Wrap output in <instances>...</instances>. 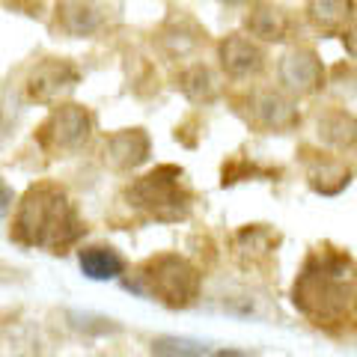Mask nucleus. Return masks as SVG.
<instances>
[{"label":"nucleus","mask_w":357,"mask_h":357,"mask_svg":"<svg viewBox=\"0 0 357 357\" xmlns=\"http://www.w3.org/2000/svg\"><path fill=\"white\" fill-rule=\"evenodd\" d=\"M86 220L66 185L54 178H39L15 199L9 238L24 250H42L63 256L77 250L86 236Z\"/></svg>","instance_id":"nucleus-1"},{"label":"nucleus","mask_w":357,"mask_h":357,"mask_svg":"<svg viewBox=\"0 0 357 357\" xmlns=\"http://www.w3.org/2000/svg\"><path fill=\"white\" fill-rule=\"evenodd\" d=\"M357 265L340 248H316L307 253L292 283V307L319 331H342L351 321Z\"/></svg>","instance_id":"nucleus-2"},{"label":"nucleus","mask_w":357,"mask_h":357,"mask_svg":"<svg viewBox=\"0 0 357 357\" xmlns=\"http://www.w3.org/2000/svg\"><path fill=\"white\" fill-rule=\"evenodd\" d=\"M119 283L122 289L167 310H191L203 298V268L182 253L164 250L134 265Z\"/></svg>","instance_id":"nucleus-3"},{"label":"nucleus","mask_w":357,"mask_h":357,"mask_svg":"<svg viewBox=\"0 0 357 357\" xmlns=\"http://www.w3.org/2000/svg\"><path fill=\"white\" fill-rule=\"evenodd\" d=\"M122 199L131 211H137L155 223H185L194 215L197 194L185 178L178 164H158L152 170L134 176L122 191Z\"/></svg>","instance_id":"nucleus-4"},{"label":"nucleus","mask_w":357,"mask_h":357,"mask_svg":"<svg viewBox=\"0 0 357 357\" xmlns=\"http://www.w3.org/2000/svg\"><path fill=\"white\" fill-rule=\"evenodd\" d=\"M96 114L81 102H60L48 110V116L39 122L36 134V146L48 155V158H72L89 149V143L96 137Z\"/></svg>","instance_id":"nucleus-5"},{"label":"nucleus","mask_w":357,"mask_h":357,"mask_svg":"<svg viewBox=\"0 0 357 357\" xmlns=\"http://www.w3.org/2000/svg\"><path fill=\"white\" fill-rule=\"evenodd\" d=\"M232 105L238 116L259 134H292L304 122L298 98L283 93L280 86H250L232 96Z\"/></svg>","instance_id":"nucleus-6"},{"label":"nucleus","mask_w":357,"mask_h":357,"mask_svg":"<svg viewBox=\"0 0 357 357\" xmlns=\"http://www.w3.org/2000/svg\"><path fill=\"white\" fill-rule=\"evenodd\" d=\"M84 81L81 66L69 57H42L27 69L24 81H21V93L24 102L54 107L60 102H69L72 93Z\"/></svg>","instance_id":"nucleus-7"},{"label":"nucleus","mask_w":357,"mask_h":357,"mask_svg":"<svg viewBox=\"0 0 357 357\" xmlns=\"http://www.w3.org/2000/svg\"><path fill=\"white\" fill-rule=\"evenodd\" d=\"M331 72L312 45H289L277 60V86L292 98H316L328 89Z\"/></svg>","instance_id":"nucleus-8"},{"label":"nucleus","mask_w":357,"mask_h":357,"mask_svg":"<svg viewBox=\"0 0 357 357\" xmlns=\"http://www.w3.org/2000/svg\"><path fill=\"white\" fill-rule=\"evenodd\" d=\"M215 57L220 75L236 84L259 81L268 72V48L244 30H232L227 36H220L215 45Z\"/></svg>","instance_id":"nucleus-9"},{"label":"nucleus","mask_w":357,"mask_h":357,"mask_svg":"<svg viewBox=\"0 0 357 357\" xmlns=\"http://www.w3.org/2000/svg\"><path fill=\"white\" fill-rule=\"evenodd\" d=\"M155 51L170 63H191L197 60V54L208 45V33L197 18L188 13H176L155 30Z\"/></svg>","instance_id":"nucleus-10"},{"label":"nucleus","mask_w":357,"mask_h":357,"mask_svg":"<svg viewBox=\"0 0 357 357\" xmlns=\"http://www.w3.org/2000/svg\"><path fill=\"white\" fill-rule=\"evenodd\" d=\"M110 24V9L102 0H57L51 13V30L63 39H96Z\"/></svg>","instance_id":"nucleus-11"},{"label":"nucleus","mask_w":357,"mask_h":357,"mask_svg":"<svg viewBox=\"0 0 357 357\" xmlns=\"http://www.w3.org/2000/svg\"><path fill=\"white\" fill-rule=\"evenodd\" d=\"M301 167L310 191L319 197H340L354 182V170L345 158L325 146H301Z\"/></svg>","instance_id":"nucleus-12"},{"label":"nucleus","mask_w":357,"mask_h":357,"mask_svg":"<svg viewBox=\"0 0 357 357\" xmlns=\"http://www.w3.org/2000/svg\"><path fill=\"white\" fill-rule=\"evenodd\" d=\"M152 158V134L140 126L116 128L102 140V164L110 173L128 176L146 167Z\"/></svg>","instance_id":"nucleus-13"},{"label":"nucleus","mask_w":357,"mask_h":357,"mask_svg":"<svg viewBox=\"0 0 357 357\" xmlns=\"http://www.w3.org/2000/svg\"><path fill=\"white\" fill-rule=\"evenodd\" d=\"M277 248H280V236L268 223H244L229 236V256L241 271H265L274 262Z\"/></svg>","instance_id":"nucleus-14"},{"label":"nucleus","mask_w":357,"mask_h":357,"mask_svg":"<svg viewBox=\"0 0 357 357\" xmlns=\"http://www.w3.org/2000/svg\"><path fill=\"white\" fill-rule=\"evenodd\" d=\"M244 33L253 36L256 42L268 45H286L295 39L298 33V18L292 9H286L280 3H271V0H256L253 6L244 9Z\"/></svg>","instance_id":"nucleus-15"},{"label":"nucleus","mask_w":357,"mask_h":357,"mask_svg":"<svg viewBox=\"0 0 357 357\" xmlns=\"http://www.w3.org/2000/svg\"><path fill=\"white\" fill-rule=\"evenodd\" d=\"M173 86L197 107H211L227 96L220 69H215V66H208L203 60H191V63L178 66V72L173 75Z\"/></svg>","instance_id":"nucleus-16"},{"label":"nucleus","mask_w":357,"mask_h":357,"mask_svg":"<svg viewBox=\"0 0 357 357\" xmlns=\"http://www.w3.org/2000/svg\"><path fill=\"white\" fill-rule=\"evenodd\" d=\"M77 268L86 280L96 283H114L122 280L128 271V259L122 256L114 244L107 241H89L77 248Z\"/></svg>","instance_id":"nucleus-17"},{"label":"nucleus","mask_w":357,"mask_h":357,"mask_svg":"<svg viewBox=\"0 0 357 357\" xmlns=\"http://www.w3.org/2000/svg\"><path fill=\"white\" fill-rule=\"evenodd\" d=\"M316 140L319 146L331 152H351L357 149V114L340 105L325 107L316 114Z\"/></svg>","instance_id":"nucleus-18"},{"label":"nucleus","mask_w":357,"mask_h":357,"mask_svg":"<svg viewBox=\"0 0 357 357\" xmlns=\"http://www.w3.org/2000/svg\"><path fill=\"white\" fill-rule=\"evenodd\" d=\"M357 13V0H307L304 18L321 36H340L342 27Z\"/></svg>","instance_id":"nucleus-19"},{"label":"nucleus","mask_w":357,"mask_h":357,"mask_svg":"<svg viewBox=\"0 0 357 357\" xmlns=\"http://www.w3.org/2000/svg\"><path fill=\"white\" fill-rule=\"evenodd\" d=\"M152 357H208V345L191 340V337H176V333H161L149 342Z\"/></svg>","instance_id":"nucleus-20"},{"label":"nucleus","mask_w":357,"mask_h":357,"mask_svg":"<svg viewBox=\"0 0 357 357\" xmlns=\"http://www.w3.org/2000/svg\"><path fill=\"white\" fill-rule=\"evenodd\" d=\"M18 114H21V107H18L15 93H13V96H9V93H0V146H3V143L15 134Z\"/></svg>","instance_id":"nucleus-21"},{"label":"nucleus","mask_w":357,"mask_h":357,"mask_svg":"<svg viewBox=\"0 0 357 357\" xmlns=\"http://www.w3.org/2000/svg\"><path fill=\"white\" fill-rule=\"evenodd\" d=\"M340 42H342V48H345V54H349L351 60H357V13L351 15V21L342 27V33H340Z\"/></svg>","instance_id":"nucleus-22"},{"label":"nucleus","mask_w":357,"mask_h":357,"mask_svg":"<svg viewBox=\"0 0 357 357\" xmlns=\"http://www.w3.org/2000/svg\"><path fill=\"white\" fill-rule=\"evenodd\" d=\"M13 208H15V191L0 178V220L13 215Z\"/></svg>","instance_id":"nucleus-23"},{"label":"nucleus","mask_w":357,"mask_h":357,"mask_svg":"<svg viewBox=\"0 0 357 357\" xmlns=\"http://www.w3.org/2000/svg\"><path fill=\"white\" fill-rule=\"evenodd\" d=\"M208 357H256V351H248V349H215V351H208Z\"/></svg>","instance_id":"nucleus-24"},{"label":"nucleus","mask_w":357,"mask_h":357,"mask_svg":"<svg viewBox=\"0 0 357 357\" xmlns=\"http://www.w3.org/2000/svg\"><path fill=\"white\" fill-rule=\"evenodd\" d=\"M218 3L229 6V9H248V6H253V3H256V0H218Z\"/></svg>","instance_id":"nucleus-25"},{"label":"nucleus","mask_w":357,"mask_h":357,"mask_svg":"<svg viewBox=\"0 0 357 357\" xmlns=\"http://www.w3.org/2000/svg\"><path fill=\"white\" fill-rule=\"evenodd\" d=\"M351 321L357 328V280H354V301H351Z\"/></svg>","instance_id":"nucleus-26"}]
</instances>
